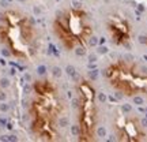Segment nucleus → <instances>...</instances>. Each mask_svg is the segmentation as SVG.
<instances>
[{"label":"nucleus","mask_w":147,"mask_h":142,"mask_svg":"<svg viewBox=\"0 0 147 142\" xmlns=\"http://www.w3.org/2000/svg\"><path fill=\"white\" fill-rule=\"evenodd\" d=\"M27 115L31 134L37 139L45 142L59 139L65 103L55 81L40 78L33 82Z\"/></svg>","instance_id":"obj_1"},{"label":"nucleus","mask_w":147,"mask_h":142,"mask_svg":"<svg viewBox=\"0 0 147 142\" xmlns=\"http://www.w3.org/2000/svg\"><path fill=\"white\" fill-rule=\"evenodd\" d=\"M0 44L14 59L31 62L41 49L37 26L27 14L10 8L0 15Z\"/></svg>","instance_id":"obj_2"},{"label":"nucleus","mask_w":147,"mask_h":142,"mask_svg":"<svg viewBox=\"0 0 147 142\" xmlns=\"http://www.w3.org/2000/svg\"><path fill=\"white\" fill-rule=\"evenodd\" d=\"M52 32L65 51L86 49L94 37L91 18L80 7L61 10L52 22Z\"/></svg>","instance_id":"obj_3"},{"label":"nucleus","mask_w":147,"mask_h":142,"mask_svg":"<svg viewBox=\"0 0 147 142\" xmlns=\"http://www.w3.org/2000/svg\"><path fill=\"white\" fill-rule=\"evenodd\" d=\"M108 84L121 96L140 97L147 89V68L136 66L131 60H116L104 70Z\"/></svg>","instance_id":"obj_4"},{"label":"nucleus","mask_w":147,"mask_h":142,"mask_svg":"<svg viewBox=\"0 0 147 142\" xmlns=\"http://www.w3.org/2000/svg\"><path fill=\"white\" fill-rule=\"evenodd\" d=\"M98 100L97 90L87 79L76 85V130L80 142H93L98 127Z\"/></svg>","instance_id":"obj_5"},{"label":"nucleus","mask_w":147,"mask_h":142,"mask_svg":"<svg viewBox=\"0 0 147 142\" xmlns=\"http://www.w3.org/2000/svg\"><path fill=\"white\" fill-rule=\"evenodd\" d=\"M106 34L112 42L117 46H128L131 37V27L128 25V21L123 18L118 14H113L106 18L105 22Z\"/></svg>","instance_id":"obj_6"},{"label":"nucleus","mask_w":147,"mask_h":142,"mask_svg":"<svg viewBox=\"0 0 147 142\" xmlns=\"http://www.w3.org/2000/svg\"><path fill=\"white\" fill-rule=\"evenodd\" d=\"M114 138L117 141H136L140 139L138 126L131 117L120 116L114 122Z\"/></svg>","instance_id":"obj_7"}]
</instances>
